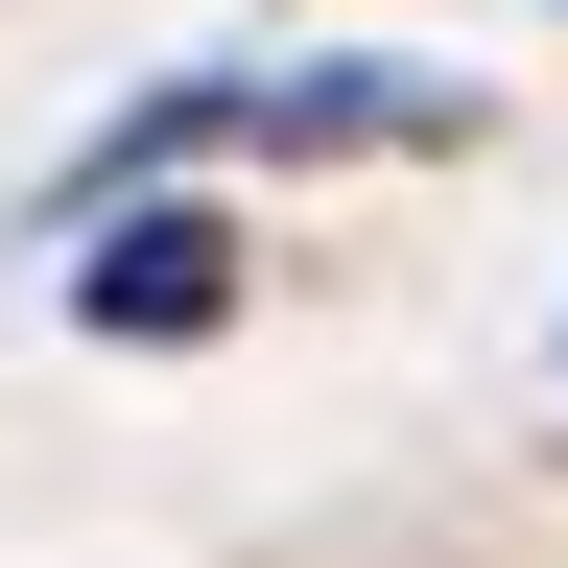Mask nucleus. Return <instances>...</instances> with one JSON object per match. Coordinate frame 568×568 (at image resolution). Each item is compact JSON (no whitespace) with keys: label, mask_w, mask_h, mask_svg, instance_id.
<instances>
[{"label":"nucleus","mask_w":568,"mask_h":568,"mask_svg":"<svg viewBox=\"0 0 568 568\" xmlns=\"http://www.w3.org/2000/svg\"><path fill=\"white\" fill-rule=\"evenodd\" d=\"M71 332H119V355H190V332H237V213H166V190H119L95 237H71Z\"/></svg>","instance_id":"nucleus-1"}]
</instances>
